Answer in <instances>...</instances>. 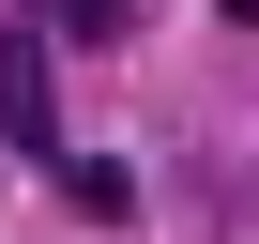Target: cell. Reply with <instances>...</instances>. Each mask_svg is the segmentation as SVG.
I'll list each match as a JSON object with an SVG mask.
<instances>
[{
  "label": "cell",
  "mask_w": 259,
  "mask_h": 244,
  "mask_svg": "<svg viewBox=\"0 0 259 244\" xmlns=\"http://www.w3.org/2000/svg\"><path fill=\"white\" fill-rule=\"evenodd\" d=\"M107 31H138V0H46V46H107Z\"/></svg>",
  "instance_id": "cell-2"
},
{
  "label": "cell",
  "mask_w": 259,
  "mask_h": 244,
  "mask_svg": "<svg viewBox=\"0 0 259 244\" xmlns=\"http://www.w3.org/2000/svg\"><path fill=\"white\" fill-rule=\"evenodd\" d=\"M0 138L16 153H61V92H46V16L0 31Z\"/></svg>",
  "instance_id": "cell-1"
},
{
  "label": "cell",
  "mask_w": 259,
  "mask_h": 244,
  "mask_svg": "<svg viewBox=\"0 0 259 244\" xmlns=\"http://www.w3.org/2000/svg\"><path fill=\"white\" fill-rule=\"evenodd\" d=\"M229 16H244V31H259V0H229Z\"/></svg>",
  "instance_id": "cell-3"
}]
</instances>
